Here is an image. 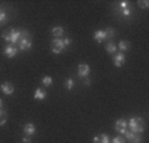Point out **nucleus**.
<instances>
[{
	"label": "nucleus",
	"mask_w": 149,
	"mask_h": 143,
	"mask_svg": "<svg viewBox=\"0 0 149 143\" xmlns=\"http://www.w3.org/2000/svg\"><path fill=\"white\" fill-rule=\"evenodd\" d=\"M130 131H132L133 134H141L144 131V121L143 118H137V117H132L130 118V121H127Z\"/></svg>",
	"instance_id": "obj_1"
},
{
	"label": "nucleus",
	"mask_w": 149,
	"mask_h": 143,
	"mask_svg": "<svg viewBox=\"0 0 149 143\" xmlns=\"http://www.w3.org/2000/svg\"><path fill=\"white\" fill-rule=\"evenodd\" d=\"M65 49V44H63V40L61 39H54L52 42V52L54 54H59L62 51Z\"/></svg>",
	"instance_id": "obj_2"
},
{
	"label": "nucleus",
	"mask_w": 149,
	"mask_h": 143,
	"mask_svg": "<svg viewBox=\"0 0 149 143\" xmlns=\"http://www.w3.org/2000/svg\"><path fill=\"white\" fill-rule=\"evenodd\" d=\"M4 54H6L8 58H13V57L17 54V48H16V45L8 44L6 48H4Z\"/></svg>",
	"instance_id": "obj_3"
},
{
	"label": "nucleus",
	"mask_w": 149,
	"mask_h": 143,
	"mask_svg": "<svg viewBox=\"0 0 149 143\" xmlns=\"http://www.w3.org/2000/svg\"><path fill=\"white\" fill-rule=\"evenodd\" d=\"M127 127H128V123H127L125 119H118L116 121V125H115V129L118 130V132H120V134H125L127 132Z\"/></svg>",
	"instance_id": "obj_4"
},
{
	"label": "nucleus",
	"mask_w": 149,
	"mask_h": 143,
	"mask_svg": "<svg viewBox=\"0 0 149 143\" xmlns=\"http://www.w3.org/2000/svg\"><path fill=\"white\" fill-rule=\"evenodd\" d=\"M19 46L21 51H29L32 48V40L29 37H23V39L19 41Z\"/></svg>",
	"instance_id": "obj_5"
},
{
	"label": "nucleus",
	"mask_w": 149,
	"mask_h": 143,
	"mask_svg": "<svg viewBox=\"0 0 149 143\" xmlns=\"http://www.w3.org/2000/svg\"><path fill=\"white\" fill-rule=\"evenodd\" d=\"M9 36H11V44H17V42L21 40V32L20 31H16V29H11L9 31Z\"/></svg>",
	"instance_id": "obj_6"
},
{
	"label": "nucleus",
	"mask_w": 149,
	"mask_h": 143,
	"mask_svg": "<svg viewBox=\"0 0 149 143\" xmlns=\"http://www.w3.org/2000/svg\"><path fill=\"white\" fill-rule=\"evenodd\" d=\"M0 89H1V92H3L6 95H11V94H13V92H15L13 85L9 84V82H4V84H1L0 85Z\"/></svg>",
	"instance_id": "obj_7"
},
{
	"label": "nucleus",
	"mask_w": 149,
	"mask_h": 143,
	"mask_svg": "<svg viewBox=\"0 0 149 143\" xmlns=\"http://www.w3.org/2000/svg\"><path fill=\"white\" fill-rule=\"evenodd\" d=\"M88 73H90V66H88L87 64H81L78 66V76L79 77L86 78V77L88 76Z\"/></svg>",
	"instance_id": "obj_8"
},
{
	"label": "nucleus",
	"mask_w": 149,
	"mask_h": 143,
	"mask_svg": "<svg viewBox=\"0 0 149 143\" xmlns=\"http://www.w3.org/2000/svg\"><path fill=\"white\" fill-rule=\"evenodd\" d=\"M124 62H125V56H124V53H118L113 56V64H115V66L120 68L124 65Z\"/></svg>",
	"instance_id": "obj_9"
},
{
	"label": "nucleus",
	"mask_w": 149,
	"mask_h": 143,
	"mask_svg": "<svg viewBox=\"0 0 149 143\" xmlns=\"http://www.w3.org/2000/svg\"><path fill=\"white\" fill-rule=\"evenodd\" d=\"M24 132H25V135H28V137L34 135V132H36V127H34V125L26 123L25 126H24Z\"/></svg>",
	"instance_id": "obj_10"
},
{
	"label": "nucleus",
	"mask_w": 149,
	"mask_h": 143,
	"mask_svg": "<svg viewBox=\"0 0 149 143\" xmlns=\"http://www.w3.org/2000/svg\"><path fill=\"white\" fill-rule=\"evenodd\" d=\"M106 51H107L108 53H111V54L116 53V51H118V45H116L115 42L110 41V42H108L107 45H106Z\"/></svg>",
	"instance_id": "obj_11"
},
{
	"label": "nucleus",
	"mask_w": 149,
	"mask_h": 143,
	"mask_svg": "<svg viewBox=\"0 0 149 143\" xmlns=\"http://www.w3.org/2000/svg\"><path fill=\"white\" fill-rule=\"evenodd\" d=\"M46 98V93L44 92V90L42 89H36V93H34V99H42V101H44V99Z\"/></svg>",
	"instance_id": "obj_12"
},
{
	"label": "nucleus",
	"mask_w": 149,
	"mask_h": 143,
	"mask_svg": "<svg viewBox=\"0 0 149 143\" xmlns=\"http://www.w3.org/2000/svg\"><path fill=\"white\" fill-rule=\"evenodd\" d=\"M94 39H95L98 42H102L104 39H106V32L104 31H96L95 33H94Z\"/></svg>",
	"instance_id": "obj_13"
},
{
	"label": "nucleus",
	"mask_w": 149,
	"mask_h": 143,
	"mask_svg": "<svg viewBox=\"0 0 149 143\" xmlns=\"http://www.w3.org/2000/svg\"><path fill=\"white\" fill-rule=\"evenodd\" d=\"M52 33H53V36H56V37H61V36H63L65 31H63L62 27H54V28L52 29Z\"/></svg>",
	"instance_id": "obj_14"
},
{
	"label": "nucleus",
	"mask_w": 149,
	"mask_h": 143,
	"mask_svg": "<svg viewBox=\"0 0 149 143\" xmlns=\"http://www.w3.org/2000/svg\"><path fill=\"white\" fill-rule=\"evenodd\" d=\"M119 49L121 51V53H123V52L130 51V42L125 41V40H121V41L119 42Z\"/></svg>",
	"instance_id": "obj_15"
},
{
	"label": "nucleus",
	"mask_w": 149,
	"mask_h": 143,
	"mask_svg": "<svg viewBox=\"0 0 149 143\" xmlns=\"http://www.w3.org/2000/svg\"><path fill=\"white\" fill-rule=\"evenodd\" d=\"M41 82H42V85H44V86H50V85L53 84V78H52L50 76H45L44 78L41 80Z\"/></svg>",
	"instance_id": "obj_16"
},
{
	"label": "nucleus",
	"mask_w": 149,
	"mask_h": 143,
	"mask_svg": "<svg viewBox=\"0 0 149 143\" xmlns=\"http://www.w3.org/2000/svg\"><path fill=\"white\" fill-rule=\"evenodd\" d=\"M6 122H7V113L0 109V126L6 125Z\"/></svg>",
	"instance_id": "obj_17"
},
{
	"label": "nucleus",
	"mask_w": 149,
	"mask_h": 143,
	"mask_svg": "<svg viewBox=\"0 0 149 143\" xmlns=\"http://www.w3.org/2000/svg\"><path fill=\"white\" fill-rule=\"evenodd\" d=\"M104 32H106V39H112L115 36V29L113 28H107V31Z\"/></svg>",
	"instance_id": "obj_18"
},
{
	"label": "nucleus",
	"mask_w": 149,
	"mask_h": 143,
	"mask_svg": "<svg viewBox=\"0 0 149 143\" xmlns=\"http://www.w3.org/2000/svg\"><path fill=\"white\" fill-rule=\"evenodd\" d=\"M99 143H110V138L106 134H100L99 135Z\"/></svg>",
	"instance_id": "obj_19"
},
{
	"label": "nucleus",
	"mask_w": 149,
	"mask_h": 143,
	"mask_svg": "<svg viewBox=\"0 0 149 143\" xmlns=\"http://www.w3.org/2000/svg\"><path fill=\"white\" fill-rule=\"evenodd\" d=\"M74 86V80L73 78H68L66 80V89L68 90H71Z\"/></svg>",
	"instance_id": "obj_20"
},
{
	"label": "nucleus",
	"mask_w": 149,
	"mask_h": 143,
	"mask_svg": "<svg viewBox=\"0 0 149 143\" xmlns=\"http://www.w3.org/2000/svg\"><path fill=\"white\" fill-rule=\"evenodd\" d=\"M119 6H120V8H121V9H127V8H130V3H128V1H125V0L120 1V3H119Z\"/></svg>",
	"instance_id": "obj_21"
},
{
	"label": "nucleus",
	"mask_w": 149,
	"mask_h": 143,
	"mask_svg": "<svg viewBox=\"0 0 149 143\" xmlns=\"http://www.w3.org/2000/svg\"><path fill=\"white\" fill-rule=\"evenodd\" d=\"M112 143H125V139L123 137H115L112 139Z\"/></svg>",
	"instance_id": "obj_22"
},
{
	"label": "nucleus",
	"mask_w": 149,
	"mask_h": 143,
	"mask_svg": "<svg viewBox=\"0 0 149 143\" xmlns=\"http://www.w3.org/2000/svg\"><path fill=\"white\" fill-rule=\"evenodd\" d=\"M130 142H131V143H141V138L139 137L137 134H135V135H133V138L130 140Z\"/></svg>",
	"instance_id": "obj_23"
},
{
	"label": "nucleus",
	"mask_w": 149,
	"mask_h": 143,
	"mask_svg": "<svg viewBox=\"0 0 149 143\" xmlns=\"http://www.w3.org/2000/svg\"><path fill=\"white\" fill-rule=\"evenodd\" d=\"M6 21H7V15L4 13V12H0V25L4 24Z\"/></svg>",
	"instance_id": "obj_24"
},
{
	"label": "nucleus",
	"mask_w": 149,
	"mask_h": 143,
	"mask_svg": "<svg viewBox=\"0 0 149 143\" xmlns=\"http://www.w3.org/2000/svg\"><path fill=\"white\" fill-rule=\"evenodd\" d=\"M139 6H140L141 8H146V7L149 6V1H148V0H144V1H141V0H139Z\"/></svg>",
	"instance_id": "obj_25"
},
{
	"label": "nucleus",
	"mask_w": 149,
	"mask_h": 143,
	"mask_svg": "<svg viewBox=\"0 0 149 143\" xmlns=\"http://www.w3.org/2000/svg\"><path fill=\"white\" fill-rule=\"evenodd\" d=\"M133 135H135V134H133L132 131H127V132H125V138H127V139H128V140H131V139H132V138H133Z\"/></svg>",
	"instance_id": "obj_26"
},
{
	"label": "nucleus",
	"mask_w": 149,
	"mask_h": 143,
	"mask_svg": "<svg viewBox=\"0 0 149 143\" xmlns=\"http://www.w3.org/2000/svg\"><path fill=\"white\" fill-rule=\"evenodd\" d=\"M123 15L127 17H130L131 16V8H127V9H123Z\"/></svg>",
	"instance_id": "obj_27"
},
{
	"label": "nucleus",
	"mask_w": 149,
	"mask_h": 143,
	"mask_svg": "<svg viewBox=\"0 0 149 143\" xmlns=\"http://www.w3.org/2000/svg\"><path fill=\"white\" fill-rule=\"evenodd\" d=\"M31 142H32V138H31V137H28V135L23 138V143H31Z\"/></svg>",
	"instance_id": "obj_28"
},
{
	"label": "nucleus",
	"mask_w": 149,
	"mask_h": 143,
	"mask_svg": "<svg viewBox=\"0 0 149 143\" xmlns=\"http://www.w3.org/2000/svg\"><path fill=\"white\" fill-rule=\"evenodd\" d=\"M63 44H65V48H66L68 45H70V44H71V40L69 39V37H66V39L63 40Z\"/></svg>",
	"instance_id": "obj_29"
},
{
	"label": "nucleus",
	"mask_w": 149,
	"mask_h": 143,
	"mask_svg": "<svg viewBox=\"0 0 149 143\" xmlns=\"http://www.w3.org/2000/svg\"><path fill=\"white\" fill-rule=\"evenodd\" d=\"M90 84H91V80L88 78V77H86V80H84V85H87V86H88Z\"/></svg>",
	"instance_id": "obj_30"
},
{
	"label": "nucleus",
	"mask_w": 149,
	"mask_h": 143,
	"mask_svg": "<svg viewBox=\"0 0 149 143\" xmlns=\"http://www.w3.org/2000/svg\"><path fill=\"white\" fill-rule=\"evenodd\" d=\"M93 142H94V143H99V135H98V137H94Z\"/></svg>",
	"instance_id": "obj_31"
},
{
	"label": "nucleus",
	"mask_w": 149,
	"mask_h": 143,
	"mask_svg": "<svg viewBox=\"0 0 149 143\" xmlns=\"http://www.w3.org/2000/svg\"><path fill=\"white\" fill-rule=\"evenodd\" d=\"M1 107H3V101L0 99V109H1Z\"/></svg>",
	"instance_id": "obj_32"
}]
</instances>
